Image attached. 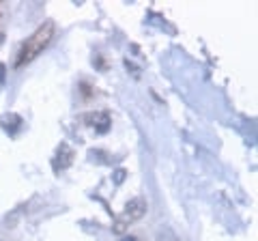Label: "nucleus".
Returning <instances> with one entry per match:
<instances>
[{
	"label": "nucleus",
	"mask_w": 258,
	"mask_h": 241,
	"mask_svg": "<svg viewBox=\"0 0 258 241\" xmlns=\"http://www.w3.org/2000/svg\"><path fill=\"white\" fill-rule=\"evenodd\" d=\"M54 33H56V24L43 22L30 37H26V41L22 43V47L18 50V56H15V67L20 69L24 65H28V63H32L39 54H43L45 47L52 43Z\"/></svg>",
	"instance_id": "nucleus-1"
},
{
	"label": "nucleus",
	"mask_w": 258,
	"mask_h": 241,
	"mask_svg": "<svg viewBox=\"0 0 258 241\" xmlns=\"http://www.w3.org/2000/svg\"><path fill=\"white\" fill-rule=\"evenodd\" d=\"M147 213V200L144 198H132L129 203L125 205V209H123V213L116 218V224H114V230L116 232H123L129 224H134L136 220H140L142 215Z\"/></svg>",
	"instance_id": "nucleus-2"
}]
</instances>
